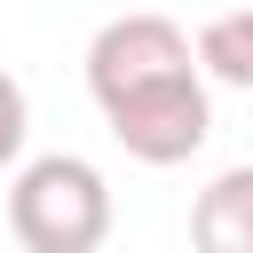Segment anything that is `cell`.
I'll list each match as a JSON object with an SVG mask.
<instances>
[{
	"label": "cell",
	"instance_id": "cell-1",
	"mask_svg": "<svg viewBox=\"0 0 253 253\" xmlns=\"http://www.w3.org/2000/svg\"><path fill=\"white\" fill-rule=\"evenodd\" d=\"M87 95L134 166H182L213 134V95L190 55V32L158 8L111 16L87 40Z\"/></svg>",
	"mask_w": 253,
	"mask_h": 253
},
{
	"label": "cell",
	"instance_id": "cell-2",
	"mask_svg": "<svg viewBox=\"0 0 253 253\" xmlns=\"http://www.w3.org/2000/svg\"><path fill=\"white\" fill-rule=\"evenodd\" d=\"M119 206H111V182L95 158L79 150H47V158H24L16 182H8V237L24 253H103Z\"/></svg>",
	"mask_w": 253,
	"mask_h": 253
},
{
	"label": "cell",
	"instance_id": "cell-3",
	"mask_svg": "<svg viewBox=\"0 0 253 253\" xmlns=\"http://www.w3.org/2000/svg\"><path fill=\"white\" fill-rule=\"evenodd\" d=\"M190 253H253V166H221L190 198Z\"/></svg>",
	"mask_w": 253,
	"mask_h": 253
},
{
	"label": "cell",
	"instance_id": "cell-4",
	"mask_svg": "<svg viewBox=\"0 0 253 253\" xmlns=\"http://www.w3.org/2000/svg\"><path fill=\"white\" fill-rule=\"evenodd\" d=\"M190 55L213 87H245L253 95V8H221L190 32Z\"/></svg>",
	"mask_w": 253,
	"mask_h": 253
},
{
	"label": "cell",
	"instance_id": "cell-5",
	"mask_svg": "<svg viewBox=\"0 0 253 253\" xmlns=\"http://www.w3.org/2000/svg\"><path fill=\"white\" fill-rule=\"evenodd\" d=\"M24 134H32V103H24V79L0 71V174L24 166Z\"/></svg>",
	"mask_w": 253,
	"mask_h": 253
}]
</instances>
